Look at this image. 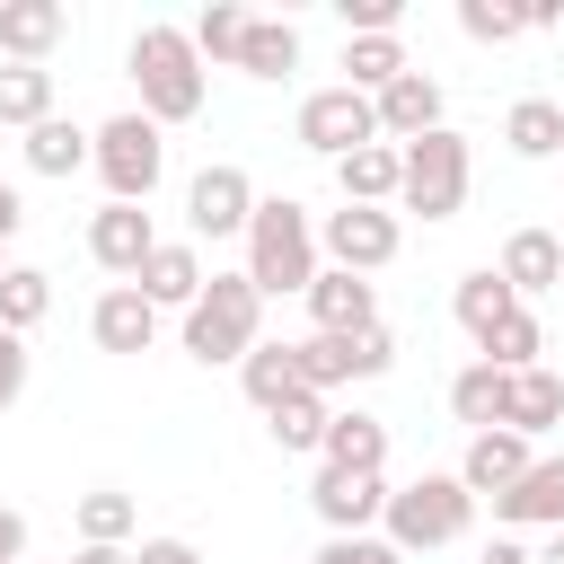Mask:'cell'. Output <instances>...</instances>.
<instances>
[{
  "label": "cell",
  "mask_w": 564,
  "mask_h": 564,
  "mask_svg": "<svg viewBox=\"0 0 564 564\" xmlns=\"http://www.w3.org/2000/svg\"><path fill=\"white\" fill-rule=\"evenodd\" d=\"M132 88H141V115L167 132V123H194L203 97H212V70L194 53V26H141L132 35Z\"/></svg>",
  "instance_id": "obj_1"
},
{
  "label": "cell",
  "mask_w": 564,
  "mask_h": 564,
  "mask_svg": "<svg viewBox=\"0 0 564 564\" xmlns=\"http://www.w3.org/2000/svg\"><path fill=\"white\" fill-rule=\"evenodd\" d=\"M264 300H308V282L326 273L317 264V220H308V203H291V194H264L256 203V220H247V264H238Z\"/></svg>",
  "instance_id": "obj_2"
},
{
  "label": "cell",
  "mask_w": 564,
  "mask_h": 564,
  "mask_svg": "<svg viewBox=\"0 0 564 564\" xmlns=\"http://www.w3.org/2000/svg\"><path fill=\"white\" fill-rule=\"evenodd\" d=\"M256 344H264V291L247 273H212L203 300L185 308V352L203 370H220V361H247Z\"/></svg>",
  "instance_id": "obj_3"
},
{
  "label": "cell",
  "mask_w": 564,
  "mask_h": 564,
  "mask_svg": "<svg viewBox=\"0 0 564 564\" xmlns=\"http://www.w3.org/2000/svg\"><path fill=\"white\" fill-rule=\"evenodd\" d=\"M467 520H476V494H467L458 476H414V485H397V494H388L379 538H388L397 555H432V546H458V538H467Z\"/></svg>",
  "instance_id": "obj_4"
},
{
  "label": "cell",
  "mask_w": 564,
  "mask_h": 564,
  "mask_svg": "<svg viewBox=\"0 0 564 564\" xmlns=\"http://www.w3.org/2000/svg\"><path fill=\"white\" fill-rule=\"evenodd\" d=\"M467 185H476V159H467V132H423V141H405V185H397V203L405 212H423V220H458L467 212Z\"/></svg>",
  "instance_id": "obj_5"
},
{
  "label": "cell",
  "mask_w": 564,
  "mask_h": 564,
  "mask_svg": "<svg viewBox=\"0 0 564 564\" xmlns=\"http://www.w3.org/2000/svg\"><path fill=\"white\" fill-rule=\"evenodd\" d=\"M97 176H106V203H150L159 176H167V132L132 106V115H106L97 123Z\"/></svg>",
  "instance_id": "obj_6"
},
{
  "label": "cell",
  "mask_w": 564,
  "mask_h": 564,
  "mask_svg": "<svg viewBox=\"0 0 564 564\" xmlns=\"http://www.w3.org/2000/svg\"><path fill=\"white\" fill-rule=\"evenodd\" d=\"M291 132H300V150H317V159H352V150L379 141V106L335 79V88H308V97H300V123H291Z\"/></svg>",
  "instance_id": "obj_7"
},
{
  "label": "cell",
  "mask_w": 564,
  "mask_h": 564,
  "mask_svg": "<svg viewBox=\"0 0 564 564\" xmlns=\"http://www.w3.org/2000/svg\"><path fill=\"white\" fill-rule=\"evenodd\" d=\"M291 352H300V388H308V397H335L344 379L397 370V335H388V326H370V335H300Z\"/></svg>",
  "instance_id": "obj_8"
},
{
  "label": "cell",
  "mask_w": 564,
  "mask_h": 564,
  "mask_svg": "<svg viewBox=\"0 0 564 564\" xmlns=\"http://www.w3.org/2000/svg\"><path fill=\"white\" fill-rule=\"evenodd\" d=\"M397 247H405V229H397V212H370V203H344V212H326L317 220V256L335 264V273H379V264H397Z\"/></svg>",
  "instance_id": "obj_9"
},
{
  "label": "cell",
  "mask_w": 564,
  "mask_h": 564,
  "mask_svg": "<svg viewBox=\"0 0 564 564\" xmlns=\"http://www.w3.org/2000/svg\"><path fill=\"white\" fill-rule=\"evenodd\" d=\"M256 176L238 167V159H212L194 185H185V229L194 238H247V220H256Z\"/></svg>",
  "instance_id": "obj_10"
},
{
  "label": "cell",
  "mask_w": 564,
  "mask_h": 564,
  "mask_svg": "<svg viewBox=\"0 0 564 564\" xmlns=\"http://www.w3.org/2000/svg\"><path fill=\"white\" fill-rule=\"evenodd\" d=\"M388 494H397L388 476H344V467H317V485H308L326 538H370V529L388 520Z\"/></svg>",
  "instance_id": "obj_11"
},
{
  "label": "cell",
  "mask_w": 564,
  "mask_h": 564,
  "mask_svg": "<svg viewBox=\"0 0 564 564\" xmlns=\"http://www.w3.org/2000/svg\"><path fill=\"white\" fill-rule=\"evenodd\" d=\"M150 247H159V229H150V203H97V212H88V256H97L115 282H141Z\"/></svg>",
  "instance_id": "obj_12"
},
{
  "label": "cell",
  "mask_w": 564,
  "mask_h": 564,
  "mask_svg": "<svg viewBox=\"0 0 564 564\" xmlns=\"http://www.w3.org/2000/svg\"><path fill=\"white\" fill-rule=\"evenodd\" d=\"M538 467V449L511 432V423H494V432H467V458H458V485L476 494V502H494V494H511L520 476Z\"/></svg>",
  "instance_id": "obj_13"
},
{
  "label": "cell",
  "mask_w": 564,
  "mask_h": 564,
  "mask_svg": "<svg viewBox=\"0 0 564 564\" xmlns=\"http://www.w3.org/2000/svg\"><path fill=\"white\" fill-rule=\"evenodd\" d=\"M370 106H379V141H397V150H405V141H423V132H441V79H432V70L388 79Z\"/></svg>",
  "instance_id": "obj_14"
},
{
  "label": "cell",
  "mask_w": 564,
  "mask_h": 564,
  "mask_svg": "<svg viewBox=\"0 0 564 564\" xmlns=\"http://www.w3.org/2000/svg\"><path fill=\"white\" fill-rule=\"evenodd\" d=\"M203 282H212V273H203V247H194V238H159L132 291H141L150 308H194V300H203Z\"/></svg>",
  "instance_id": "obj_15"
},
{
  "label": "cell",
  "mask_w": 564,
  "mask_h": 564,
  "mask_svg": "<svg viewBox=\"0 0 564 564\" xmlns=\"http://www.w3.org/2000/svg\"><path fill=\"white\" fill-rule=\"evenodd\" d=\"M308 317H317V335H370L379 326V291L361 282V273H317L308 282Z\"/></svg>",
  "instance_id": "obj_16"
},
{
  "label": "cell",
  "mask_w": 564,
  "mask_h": 564,
  "mask_svg": "<svg viewBox=\"0 0 564 564\" xmlns=\"http://www.w3.org/2000/svg\"><path fill=\"white\" fill-rule=\"evenodd\" d=\"M88 335H97V352H150V344H159V308H150L132 282H115V291H97Z\"/></svg>",
  "instance_id": "obj_17"
},
{
  "label": "cell",
  "mask_w": 564,
  "mask_h": 564,
  "mask_svg": "<svg viewBox=\"0 0 564 564\" xmlns=\"http://www.w3.org/2000/svg\"><path fill=\"white\" fill-rule=\"evenodd\" d=\"M70 35V9L62 0H0V53L9 62H35L44 70V53Z\"/></svg>",
  "instance_id": "obj_18"
},
{
  "label": "cell",
  "mask_w": 564,
  "mask_h": 564,
  "mask_svg": "<svg viewBox=\"0 0 564 564\" xmlns=\"http://www.w3.org/2000/svg\"><path fill=\"white\" fill-rule=\"evenodd\" d=\"M317 467H344V476H388V423L379 414H335L326 423V449H317Z\"/></svg>",
  "instance_id": "obj_19"
},
{
  "label": "cell",
  "mask_w": 564,
  "mask_h": 564,
  "mask_svg": "<svg viewBox=\"0 0 564 564\" xmlns=\"http://www.w3.org/2000/svg\"><path fill=\"white\" fill-rule=\"evenodd\" d=\"M335 185H344V203L388 212V203H397V185H405V150H397V141H370V150L335 159Z\"/></svg>",
  "instance_id": "obj_20"
},
{
  "label": "cell",
  "mask_w": 564,
  "mask_h": 564,
  "mask_svg": "<svg viewBox=\"0 0 564 564\" xmlns=\"http://www.w3.org/2000/svg\"><path fill=\"white\" fill-rule=\"evenodd\" d=\"M494 273H502L520 300H529V291H555V282H564V238H555V229H511Z\"/></svg>",
  "instance_id": "obj_21"
},
{
  "label": "cell",
  "mask_w": 564,
  "mask_h": 564,
  "mask_svg": "<svg viewBox=\"0 0 564 564\" xmlns=\"http://www.w3.org/2000/svg\"><path fill=\"white\" fill-rule=\"evenodd\" d=\"M494 511L511 529H564V458H538L511 494H494Z\"/></svg>",
  "instance_id": "obj_22"
},
{
  "label": "cell",
  "mask_w": 564,
  "mask_h": 564,
  "mask_svg": "<svg viewBox=\"0 0 564 564\" xmlns=\"http://www.w3.org/2000/svg\"><path fill=\"white\" fill-rule=\"evenodd\" d=\"M18 150H26V167H35V176H79V167H97V132H79L70 115L35 123V132H26Z\"/></svg>",
  "instance_id": "obj_23"
},
{
  "label": "cell",
  "mask_w": 564,
  "mask_h": 564,
  "mask_svg": "<svg viewBox=\"0 0 564 564\" xmlns=\"http://www.w3.org/2000/svg\"><path fill=\"white\" fill-rule=\"evenodd\" d=\"M449 308H458V326H467V344H485L511 308H520V291L494 273V264H476V273H458V291H449Z\"/></svg>",
  "instance_id": "obj_24"
},
{
  "label": "cell",
  "mask_w": 564,
  "mask_h": 564,
  "mask_svg": "<svg viewBox=\"0 0 564 564\" xmlns=\"http://www.w3.org/2000/svg\"><path fill=\"white\" fill-rule=\"evenodd\" d=\"M502 423L520 432V441H538V432H555L564 423V379L538 361V370H511V405H502Z\"/></svg>",
  "instance_id": "obj_25"
},
{
  "label": "cell",
  "mask_w": 564,
  "mask_h": 564,
  "mask_svg": "<svg viewBox=\"0 0 564 564\" xmlns=\"http://www.w3.org/2000/svg\"><path fill=\"white\" fill-rule=\"evenodd\" d=\"M502 150H511V159H564V106H555V97H511Z\"/></svg>",
  "instance_id": "obj_26"
},
{
  "label": "cell",
  "mask_w": 564,
  "mask_h": 564,
  "mask_svg": "<svg viewBox=\"0 0 564 564\" xmlns=\"http://www.w3.org/2000/svg\"><path fill=\"white\" fill-rule=\"evenodd\" d=\"M502 405H511V370H494V361H467V370L449 379V414H458L467 432H494V423H502Z\"/></svg>",
  "instance_id": "obj_27"
},
{
  "label": "cell",
  "mask_w": 564,
  "mask_h": 564,
  "mask_svg": "<svg viewBox=\"0 0 564 564\" xmlns=\"http://www.w3.org/2000/svg\"><path fill=\"white\" fill-rule=\"evenodd\" d=\"M238 388H247L256 414H273L282 397H300V352H291V344H256V352L238 361Z\"/></svg>",
  "instance_id": "obj_28"
},
{
  "label": "cell",
  "mask_w": 564,
  "mask_h": 564,
  "mask_svg": "<svg viewBox=\"0 0 564 564\" xmlns=\"http://www.w3.org/2000/svg\"><path fill=\"white\" fill-rule=\"evenodd\" d=\"M414 62H405V44L397 35H344V88H361V97H379L388 79H405Z\"/></svg>",
  "instance_id": "obj_29"
},
{
  "label": "cell",
  "mask_w": 564,
  "mask_h": 564,
  "mask_svg": "<svg viewBox=\"0 0 564 564\" xmlns=\"http://www.w3.org/2000/svg\"><path fill=\"white\" fill-rule=\"evenodd\" d=\"M0 123H18V132L53 123V70H35V62H0Z\"/></svg>",
  "instance_id": "obj_30"
},
{
  "label": "cell",
  "mask_w": 564,
  "mask_h": 564,
  "mask_svg": "<svg viewBox=\"0 0 564 564\" xmlns=\"http://www.w3.org/2000/svg\"><path fill=\"white\" fill-rule=\"evenodd\" d=\"M238 70H247V79H291V70H300V26H291V18H256Z\"/></svg>",
  "instance_id": "obj_31"
},
{
  "label": "cell",
  "mask_w": 564,
  "mask_h": 564,
  "mask_svg": "<svg viewBox=\"0 0 564 564\" xmlns=\"http://www.w3.org/2000/svg\"><path fill=\"white\" fill-rule=\"evenodd\" d=\"M44 317H53V273L9 264V273H0V326H9V335H35Z\"/></svg>",
  "instance_id": "obj_32"
},
{
  "label": "cell",
  "mask_w": 564,
  "mask_h": 564,
  "mask_svg": "<svg viewBox=\"0 0 564 564\" xmlns=\"http://www.w3.org/2000/svg\"><path fill=\"white\" fill-rule=\"evenodd\" d=\"M326 423H335V405L326 397H282L273 414H264V432H273V449H326Z\"/></svg>",
  "instance_id": "obj_33"
},
{
  "label": "cell",
  "mask_w": 564,
  "mask_h": 564,
  "mask_svg": "<svg viewBox=\"0 0 564 564\" xmlns=\"http://www.w3.org/2000/svg\"><path fill=\"white\" fill-rule=\"evenodd\" d=\"M132 529H141V502L132 494H115V485L79 494V546H123Z\"/></svg>",
  "instance_id": "obj_34"
},
{
  "label": "cell",
  "mask_w": 564,
  "mask_h": 564,
  "mask_svg": "<svg viewBox=\"0 0 564 564\" xmlns=\"http://www.w3.org/2000/svg\"><path fill=\"white\" fill-rule=\"evenodd\" d=\"M538 352H546V326H538L529 308H511V317L476 344V361H494V370H538Z\"/></svg>",
  "instance_id": "obj_35"
},
{
  "label": "cell",
  "mask_w": 564,
  "mask_h": 564,
  "mask_svg": "<svg viewBox=\"0 0 564 564\" xmlns=\"http://www.w3.org/2000/svg\"><path fill=\"white\" fill-rule=\"evenodd\" d=\"M247 26H256V18H247L238 0H212V9L194 18V53H203V62H229V70H238V53H247Z\"/></svg>",
  "instance_id": "obj_36"
},
{
  "label": "cell",
  "mask_w": 564,
  "mask_h": 564,
  "mask_svg": "<svg viewBox=\"0 0 564 564\" xmlns=\"http://www.w3.org/2000/svg\"><path fill=\"white\" fill-rule=\"evenodd\" d=\"M458 35H467V44H511V35H529V9H494V0H458Z\"/></svg>",
  "instance_id": "obj_37"
},
{
  "label": "cell",
  "mask_w": 564,
  "mask_h": 564,
  "mask_svg": "<svg viewBox=\"0 0 564 564\" xmlns=\"http://www.w3.org/2000/svg\"><path fill=\"white\" fill-rule=\"evenodd\" d=\"M344 35H397L405 26V0H335Z\"/></svg>",
  "instance_id": "obj_38"
},
{
  "label": "cell",
  "mask_w": 564,
  "mask_h": 564,
  "mask_svg": "<svg viewBox=\"0 0 564 564\" xmlns=\"http://www.w3.org/2000/svg\"><path fill=\"white\" fill-rule=\"evenodd\" d=\"M308 564H405V555H397V546H388V538L370 529V538H326V546H317Z\"/></svg>",
  "instance_id": "obj_39"
},
{
  "label": "cell",
  "mask_w": 564,
  "mask_h": 564,
  "mask_svg": "<svg viewBox=\"0 0 564 564\" xmlns=\"http://www.w3.org/2000/svg\"><path fill=\"white\" fill-rule=\"evenodd\" d=\"M26 370H35V361H26V335H9V326H0V414L26 397Z\"/></svg>",
  "instance_id": "obj_40"
},
{
  "label": "cell",
  "mask_w": 564,
  "mask_h": 564,
  "mask_svg": "<svg viewBox=\"0 0 564 564\" xmlns=\"http://www.w3.org/2000/svg\"><path fill=\"white\" fill-rule=\"evenodd\" d=\"M132 564H203V546H194V538H141Z\"/></svg>",
  "instance_id": "obj_41"
},
{
  "label": "cell",
  "mask_w": 564,
  "mask_h": 564,
  "mask_svg": "<svg viewBox=\"0 0 564 564\" xmlns=\"http://www.w3.org/2000/svg\"><path fill=\"white\" fill-rule=\"evenodd\" d=\"M0 564H26V511L0 502Z\"/></svg>",
  "instance_id": "obj_42"
},
{
  "label": "cell",
  "mask_w": 564,
  "mask_h": 564,
  "mask_svg": "<svg viewBox=\"0 0 564 564\" xmlns=\"http://www.w3.org/2000/svg\"><path fill=\"white\" fill-rule=\"evenodd\" d=\"M476 564H538V555H529V546H520V538H494V546H485V555H476Z\"/></svg>",
  "instance_id": "obj_43"
},
{
  "label": "cell",
  "mask_w": 564,
  "mask_h": 564,
  "mask_svg": "<svg viewBox=\"0 0 564 564\" xmlns=\"http://www.w3.org/2000/svg\"><path fill=\"white\" fill-rule=\"evenodd\" d=\"M18 220H26V203H18V185H0V247L18 238Z\"/></svg>",
  "instance_id": "obj_44"
},
{
  "label": "cell",
  "mask_w": 564,
  "mask_h": 564,
  "mask_svg": "<svg viewBox=\"0 0 564 564\" xmlns=\"http://www.w3.org/2000/svg\"><path fill=\"white\" fill-rule=\"evenodd\" d=\"M70 564H132V555H123V546H79Z\"/></svg>",
  "instance_id": "obj_45"
},
{
  "label": "cell",
  "mask_w": 564,
  "mask_h": 564,
  "mask_svg": "<svg viewBox=\"0 0 564 564\" xmlns=\"http://www.w3.org/2000/svg\"><path fill=\"white\" fill-rule=\"evenodd\" d=\"M538 564H564V529H555V538H546V546H538Z\"/></svg>",
  "instance_id": "obj_46"
},
{
  "label": "cell",
  "mask_w": 564,
  "mask_h": 564,
  "mask_svg": "<svg viewBox=\"0 0 564 564\" xmlns=\"http://www.w3.org/2000/svg\"><path fill=\"white\" fill-rule=\"evenodd\" d=\"M0 273H9V247H0Z\"/></svg>",
  "instance_id": "obj_47"
},
{
  "label": "cell",
  "mask_w": 564,
  "mask_h": 564,
  "mask_svg": "<svg viewBox=\"0 0 564 564\" xmlns=\"http://www.w3.org/2000/svg\"><path fill=\"white\" fill-rule=\"evenodd\" d=\"M26 564H35V555H26Z\"/></svg>",
  "instance_id": "obj_48"
},
{
  "label": "cell",
  "mask_w": 564,
  "mask_h": 564,
  "mask_svg": "<svg viewBox=\"0 0 564 564\" xmlns=\"http://www.w3.org/2000/svg\"><path fill=\"white\" fill-rule=\"evenodd\" d=\"M555 238H564V229H555Z\"/></svg>",
  "instance_id": "obj_49"
}]
</instances>
